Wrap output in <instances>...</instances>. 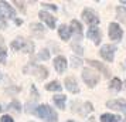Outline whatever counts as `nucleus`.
Instances as JSON below:
<instances>
[{
    "instance_id": "nucleus-15",
    "label": "nucleus",
    "mask_w": 126,
    "mask_h": 122,
    "mask_svg": "<svg viewBox=\"0 0 126 122\" xmlns=\"http://www.w3.org/2000/svg\"><path fill=\"white\" fill-rule=\"evenodd\" d=\"M34 74H35V77H37L38 80H44V78L48 75V70H47L46 67L37 65V67H34Z\"/></svg>"
},
{
    "instance_id": "nucleus-14",
    "label": "nucleus",
    "mask_w": 126,
    "mask_h": 122,
    "mask_svg": "<svg viewBox=\"0 0 126 122\" xmlns=\"http://www.w3.org/2000/svg\"><path fill=\"white\" fill-rule=\"evenodd\" d=\"M58 34H60V37L63 38V40H69V37H71V29L69 27H67L65 24H63L60 29H58Z\"/></svg>"
},
{
    "instance_id": "nucleus-36",
    "label": "nucleus",
    "mask_w": 126,
    "mask_h": 122,
    "mask_svg": "<svg viewBox=\"0 0 126 122\" xmlns=\"http://www.w3.org/2000/svg\"><path fill=\"white\" fill-rule=\"evenodd\" d=\"M125 85H126V82H125Z\"/></svg>"
},
{
    "instance_id": "nucleus-5",
    "label": "nucleus",
    "mask_w": 126,
    "mask_h": 122,
    "mask_svg": "<svg viewBox=\"0 0 126 122\" xmlns=\"http://www.w3.org/2000/svg\"><path fill=\"white\" fill-rule=\"evenodd\" d=\"M82 17L85 20V23H88L91 27H94V26H96L99 23V18L96 17V14L92 12V10H89V9H86V10L82 12Z\"/></svg>"
},
{
    "instance_id": "nucleus-30",
    "label": "nucleus",
    "mask_w": 126,
    "mask_h": 122,
    "mask_svg": "<svg viewBox=\"0 0 126 122\" xmlns=\"http://www.w3.org/2000/svg\"><path fill=\"white\" fill-rule=\"evenodd\" d=\"M72 65H74V67H78V65H81V61L77 60V58H72Z\"/></svg>"
},
{
    "instance_id": "nucleus-18",
    "label": "nucleus",
    "mask_w": 126,
    "mask_h": 122,
    "mask_svg": "<svg viewBox=\"0 0 126 122\" xmlns=\"http://www.w3.org/2000/svg\"><path fill=\"white\" fill-rule=\"evenodd\" d=\"M71 29H72V31H74V33H77V34L81 37V34H82V26L79 24V21L72 20V21H71Z\"/></svg>"
},
{
    "instance_id": "nucleus-6",
    "label": "nucleus",
    "mask_w": 126,
    "mask_h": 122,
    "mask_svg": "<svg viewBox=\"0 0 126 122\" xmlns=\"http://www.w3.org/2000/svg\"><path fill=\"white\" fill-rule=\"evenodd\" d=\"M101 57L103 58V60H106V61H113V54H115V47L113 46H109V44H106V46H103L102 48H101Z\"/></svg>"
},
{
    "instance_id": "nucleus-35",
    "label": "nucleus",
    "mask_w": 126,
    "mask_h": 122,
    "mask_svg": "<svg viewBox=\"0 0 126 122\" xmlns=\"http://www.w3.org/2000/svg\"><path fill=\"white\" fill-rule=\"evenodd\" d=\"M0 109H1V105H0Z\"/></svg>"
},
{
    "instance_id": "nucleus-22",
    "label": "nucleus",
    "mask_w": 126,
    "mask_h": 122,
    "mask_svg": "<svg viewBox=\"0 0 126 122\" xmlns=\"http://www.w3.org/2000/svg\"><path fill=\"white\" fill-rule=\"evenodd\" d=\"M46 89H48V91H61V85L57 81H52L46 85Z\"/></svg>"
},
{
    "instance_id": "nucleus-4",
    "label": "nucleus",
    "mask_w": 126,
    "mask_h": 122,
    "mask_svg": "<svg viewBox=\"0 0 126 122\" xmlns=\"http://www.w3.org/2000/svg\"><path fill=\"white\" fill-rule=\"evenodd\" d=\"M122 29H120L118 23H110L109 24V37H110V40L113 41H119L122 38Z\"/></svg>"
},
{
    "instance_id": "nucleus-23",
    "label": "nucleus",
    "mask_w": 126,
    "mask_h": 122,
    "mask_svg": "<svg viewBox=\"0 0 126 122\" xmlns=\"http://www.w3.org/2000/svg\"><path fill=\"white\" fill-rule=\"evenodd\" d=\"M38 57H40L41 60H48V58H50V51H48V50H41V52L38 54Z\"/></svg>"
},
{
    "instance_id": "nucleus-27",
    "label": "nucleus",
    "mask_w": 126,
    "mask_h": 122,
    "mask_svg": "<svg viewBox=\"0 0 126 122\" xmlns=\"http://www.w3.org/2000/svg\"><path fill=\"white\" fill-rule=\"evenodd\" d=\"M6 27V17L0 13V29H4Z\"/></svg>"
},
{
    "instance_id": "nucleus-10",
    "label": "nucleus",
    "mask_w": 126,
    "mask_h": 122,
    "mask_svg": "<svg viewBox=\"0 0 126 122\" xmlns=\"http://www.w3.org/2000/svg\"><path fill=\"white\" fill-rule=\"evenodd\" d=\"M54 67H55V70H57V72H64L65 71V68H67V60H65V57H63V55H58L55 60H54Z\"/></svg>"
},
{
    "instance_id": "nucleus-1",
    "label": "nucleus",
    "mask_w": 126,
    "mask_h": 122,
    "mask_svg": "<svg viewBox=\"0 0 126 122\" xmlns=\"http://www.w3.org/2000/svg\"><path fill=\"white\" fill-rule=\"evenodd\" d=\"M35 114L43 118V119H46L48 122H57V114H55V111L52 109L51 106H48V105H40L37 111H35Z\"/></svg>"
},
{
    "instance_id": "nucleus-25",
    "label": "nucleus",
    "mask_w": 126,
    "mask_h": 122,
    "mask_svg": "<svg viewBox=\"0 0 126 122\" xmlns=\"http://www.w3.org/2000/svg\"><path fill=\"white\" fill-rule=\"evenodd\" d=\"M31 29H33V31H35V33H41V31H43V26H41V24H33Z\"/></svg>"
},
{
    "instance_id": "nucleus-9",
    "label": "nucleus",
    "mask_w": 126,
    "mask_h": 122,
    "mask_svg": "<svg viewBox=\"0 0 126 122\" xmlns=\"http://www.w3.org/2000/svg\"><path fill=\"white\" fill-rule=\"evenodd\" d=\"M65 87L68 89L69 92H79V88H78V84H77V80H75L74 77H67L65 78Z\"/></svg>"
},
{
    "instance_id": "nucleus-29",
    "label": "nucleus",
    "mask_w": 126,
    "mask_h": 122,
    "mask_svg": "<svg viewBox=\"0 0 126 122\" xmlns=\"http://www.w3.org/2000/svg\"><path fill=\"white\" fill-rule=\"evenodd\" d=\"M43 6L48 7V9H51V10H57V6H55V4H48V3H43Z\"/></svg>"
},
{
    "instance_id": "nucleus-21",
    "label": "nucleus",
    "mask_w": 126,
    "mask_h": 122,
    "mask_svg": "<svg viewBox=\"0 0 126 122\" xmlns=\"http://www.w3.org/2000/svg\"><path fill=\"white\" fill-rule=\"evenodd\" d=\"M110 89H113V91H120L122 89V81L119 78H113L110 81Z\"/></svg>"
},
{
    "instance_id": "nucleus-16",
    "label": "nucleus",
    "mask_w": 126,
    "mask_h": 122,
    "mask_svg": "<svg viewBox=\"0 0 126 122\" xmlns=\"http://www.w3.org/2000/svg\"><path fill=\"white\" fill-rule=\"evenodd\" d=\"M120 118L118 115H112V114H103L101 116V122H119Z\"/></svg>"
},
{
    "instance_id": "nucleus-8",
    "label": "nucleus",
    "mask_w": 126,
    "mask_h": 122,
    "mask_svg": "<svg viewBox=\"0 0 126 122\" xmlns=\"http://www.w3.org/2000/svg\"><path fill=\"white\" fill-rule=\"evenodd\" d=\"M0 13L3 14V16H6V17H16V12L13 10V7L12 6H9L6 1H1L0 3Z\"/></svg>"
},
{
    "instance_id": "nucleus-24",
    "label": "nucleus",
    "mask_w": 126,
    "mask_h": 122,
    "mask_svg": "<svg viewBox=\"0 0 126 122\" xmlns=\"http://www.w3.org/2000/svg\"><path fill=\"white\" fill-rule=\"evenodd\" d=\"M14 109L16 111V112H20V111H21V106H20V104H18L17 101H13L12 104H10V109Z\"/></svg>"
},
{
    "instance_id": "nucleus-17",
    "label": "nucleus",
    "mask_w": 126,
    "mask_h": 122,
    "mask_svg": "<svg viewBox=\"0 0 126 122\" xmlns=\"http://www.w3.org/2000/svg\"><path fill=\"white\" fill-rule=\"evenodd\" d=\"M65 99H67L65 95H55L54 97V102H55V105H57L58 108L64 109L65 108Z\"/></svg>"
},
{
    "instance_id": "nucleus-2",
    "label": "nucleus",
    "mask_w": 126,
    "mask_h": 122,
    "mask_svg": "<svg viewBox=\"0 0 126 122\" xmlns=\"http://www.w3.org/2000/svg\"><path fill=\"white\" fill-rule=\"evenodd\" d=\"M13 50H23L24 52H31L34 50V44L30 40H23V38H17L12 43Z\"/></svg>"
},
{
    "instance_id": "nucleus-32",
    "label": "nucleus",
    "mask_w": 126,
    "mask_h": 122,
    "mask_svg": "<svg viewBox=\"0 0 126 122\" xmlns=\"http://www.w3.org/2000/svg\"><path fill=\"white\" fill-rule=\"evenodd\" d=\"M89 122H95V121H94V118H91V121H89Z\"/></svg>"
},
{
    "instance_id": "nucleus-26",
    "label": "nucleus",
    "mask_w": 126,
    "mask_h": 122,
    "mask_svg": "<svg viewBox=\"0 0 126 122\" xmlns=\"http://www.w3.org/2000/svg\"><path fill=\"white\" fill-rule=\"evenodd\" d=\"M0 122H14V119H13L12 116H9V115H3L1 118H0Z\"/></svg>"
},
{
    "instance_id": "nucleus-3",
    "label": "nucleus",
    "mask_w": 126,
    "mask_h": 122,
    "mask_svg": "<svg viewBox=\"0 0 126 122\" xmlns=\"http://www.w3.org/2000/svg\"><path fill=\"white\" fill-rule=\"evenodd\" d=\"M82 80L85 81L86 85H89V87H95L99 81V77L95 71H92L91 68H85V70L82 71Z\"/></svg>"
},
{
    "instance_id": "nucleus-31",
    "label": "nucleus",
    "mask_w": 126,
    "mask_h": 122,
    "mask_svg": "<svg viewBox=\"0 0 126 122\" xmlns=\"http://www.w3.org/2000/svg\"><path fill=\"white\" fill-rule=\"evenodd\" d=\"M14 3H16V4L18 6V9H20V10H23V12H24V4L21 3V1H17V0H16Z\"/></svg>"
},
{
    "instance_id": "nucleus-19",
    "label": "nucleus",
    "mask_w": 126,
    "mask_h": 122,
    "mask_svg": "<svg viewBox=\"0 0 126 122\" xmlns=\"http://www.w3.org/2000/svg\"><path fill=\"white\" fill-rule=\"evenodd\" d=\"M6 58H7V54H6V47H4V43L3 40L0 38V63H6Z\"/></svg>"
},
{
    "instance_id": "nucleus-33",
    "label": "nucleus",
    "mask_w": 126,
    "mask_h": 122,
    "mask_svg": "<svg viewBox=\"0 0 126 122\" xmlns=\"http://www.w3.org/2000/svg\"><path fill=\"white\" fill-rule=\"evenodd\" d=\"M122 3H123V4H126V0H123V1H122Z\"/></svg>"
},
{
    "instance_id": "nucleus-13",
    "label": "nucleus",
    "mask_w": 126,
    "mask_h": 122,
    "mask_svg": "<svg viewBox=\"0 0 126 122\" xmlns=\"http://www.w3.org/2000/svg\"><path fill=\"white\" fill-rule=\"evenodd\" d=\"M88 37L94 40L95 44H99L101 43V33H99V30L95 29V27H91V29L88 30Z\"/></svg>"
},
{
    "instance_id": "nucleus-11",
    "label": "nucleus",
    "mask_w": 126,
    "mask_h": 122,
    "mask_svg": "<svg viewBox=\"0 0 126 122\" xmlns=\"http://www.w3.org/2000/svg\"><path fill=\"white\" fill-rule=\"evenodd\" d=\"M38 16L43 21H46V24L50 27V29H54L55 27V18L52 17L51 14H48L47 12H40L38 13Z\"/></svg>"
},
{
    "instance_id": "nucleus-12",
    "label": "nucleus",
    "mask_w": 126,
    "mask_h": 122,
    "mask_svg": "<svg viewBox=\"0 0 126 122\" xmlns=\"http://www.w3.org/2000/svg\"><path fill=\"white\" fill-rule=\"evenodd\" d=\"M86 63H89V64H91L92 67H95V68H98L99 71H102V72H103V75H105V77H109V75H110L109 70H108V68H106V67H105L103 64H101L99 61H95V60H88Z\"/></svg>"
},
{
    "instance_id": "nucleus-7",
    "label": "nucleus",
    "mask_w": 126,
    "mask_h": 122,
    "mask_svg": "<svg viewBox=\"0 0 126 122\" xmlns=\"http://www.w3.org/2000/svg\"><path fill=\"white\" fill-rule=\"evenodd\" d=\"M106 106L108 108H112V109H119V111H123L126 114V101L123 99H113V101H108L106 102Z\"/></svg>"
},
{
    "instance_id": "nucleus-20",
    "label": "nucleus",
    "mask_w": 126,
    "mask_h": 122,
    "mask_svg": "<svg viewBox=\"0 0 126 122\" xmlns=\"http://www.w3.org/2000/svg\"><path fill=\"white\" fill-rule=\"evenodd\" d=\"M116 13H118V18H119L122 23L126 24V9L125 7L119 6L118 9H116Z\"/></svg>"
},
{
    "instance_id": "nucleus-28",
    "label": "nucleus",
    "mask_w": 126,
    "mask_h": 122,
    "mask_svg": "<svg viewBox=\"0 0 126 122\" xmlns=\"http://www.w3.org/2000/svg\"><path fill=\"white\" fill-rule=\"evenodd\" d=\"M72 50H75V52H77V54H82V48H81V47H78L77 46V44H74V46H72Z\"/></svg>"
},
{
    "instance_id": "nucleus-34",
    "label": "nucleus",
    "mask_w": 126,
    "mask_h": 122,
    "mask_svg": "<svg viewBox=\"0 0 126 122\" xmlns=\"http://www.w3.org/2000/svg\"><path fill=\"white\" fill-rule=\"evenodd\" d=\"M68 122H74V121H68Z\"/></svg>"
}]
</instances>
